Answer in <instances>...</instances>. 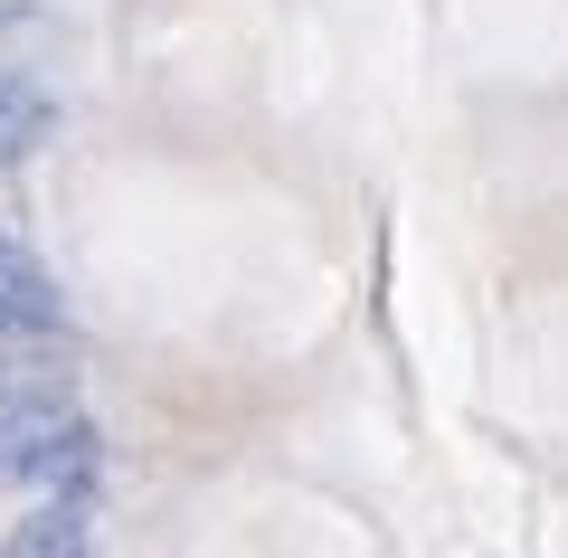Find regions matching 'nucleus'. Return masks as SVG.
Instances as JSON below:
<instances>
[{"label":"nucleus","instance_id":"f257e3e1","mask_svg":"<svg viewBox=\"0 0 568 558\" xmlns=\"http://www.w3.org/2000/svg\"><path fill=\"white\" fill-rule=\"evenodd\" d=\"M85 464H95V436L58 398H29V388L0 398V483H58V474H85Z\"/></svg>","mask_w":568,"mask_h":558},{"label":"nucleus","instance_id":"7ed1b4c3","mask_svg":"<svg viewBox=\"0 0 568 558\" xmlns=\"http://www.w3.org/2000/svg\"><path fill=\"white\" fill-rule=\"evenodd\" d=\"M48 133H58V95H48L39 77H10V67H0V171L20 152H39Z\"/></svg>","mask_w":568,"mask_h":558},{"label":"nucleus","instance_id":"f03ea898","mask_svg":"<svg viewBox=\"0 0 568 558\" xmlns=\"http://www.w3.org/2000/svg\"><path fill=\"white\" fill-rule=\"evenodd\" d=\"M0 332H58V284L39 275L29 246L0 237Z\"/></svg>","mask_w":568,"mask_h":558},{"label":"nucleus","instance_id":"20e7f679","mask_svg":"<svg viewBox=\"0 0 568 558\" xmlns=\"http://www.w3.org/2000/svg\"><path fill=\"white\" fill-rule=\"evenodd\" d=\"M0 558H85V520L67 511V501H58V511L20 520V530H10V549H0Z\"/></svg>","mask_w":568,"mask_h":558},{"label":"nucleus","instance_id":"39448f33","mask_svg":"<svg viewBox=\"0 0 568 558\" xmlns=\"http://www.w3.org/2000/svg\"><path fill=\"white\" fill-rule=\"evenodd\" d=\"M10 20H29V10H20V0H0V29H10Z\"/></svg>","mask_w":568,"mask_h":558}]
</instances>
